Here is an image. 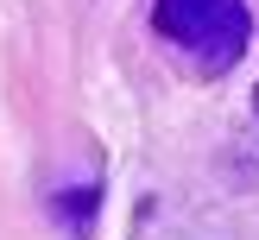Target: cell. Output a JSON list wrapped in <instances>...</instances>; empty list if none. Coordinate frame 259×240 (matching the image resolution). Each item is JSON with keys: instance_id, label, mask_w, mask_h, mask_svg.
I'll return each mask as SVG.
<instances>
[{"instance_id": "cell-1", "label": "cell", "mask_w": 259, "mask_h": 240, "mask_svg": "<svg viewBox=\"0 0 259 240\" xmlns=\"http://www.w3.org/2000/svg\"><path fill=\"white\" fill-rule=\"evenodd\" d=\"M152 32L202 76H222L247 57L253 13L247 0H152Z\"/></svg>"}, {"instance_id": "cell-2", "label": "cell", "mask_w": 259, "mask_h": 240, "mask_svg": "<svg viewBox=\"0 0 259 240\" xmlns=\"http://www.w3.org/2000/svg\"><path fill=\"white\" fill-rule=\"evenodd\" d=\"M95 202H101L95 177H82V183H63V189H51V209H57V221H63V234H70V240H82V234H89V215H95Z\"/></svg>"}, {"instance_id": "cell-3", "label": "cell", "mask_w": 259, "mask_h": 240, "mask_svg": "<svg viewBox=\"0 0 259 240\" xmlns=\"http://www.w3.org/2000/svg\"><path fill=\"white\" fill-rule=\"evenodd\" d=\"M253 114H259V88H253Z\"/></svg>"}]
</instances>
